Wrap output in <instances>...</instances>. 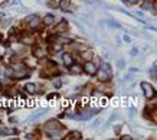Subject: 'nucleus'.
Wrapping results in <instances>:
<instances>
[{"label":"nucleus","instance_id":"obj_1","mask_svg":"<svg viewBox=\"0 0 157 140\" xmlns=\"http://www.w3.org/2000/svg\"><path fill=\"white\" fill-rule=\"evenodd\" d=\"M141 88H143V92H144V95H146V98L147 100H151L154 95H156V91H154V88L151 87V84L141 83Z\"/></svg>","mask_w":157,"mask_h":140},{"label":"nucleus","instance_id":"obj_2","mask_svg":"<svg viewBox=\"0 0 157 140\" xmlns=\"http://www.w3.org/2000/svg\"><path fill=\"white\" fill-rule=\"evenodd\" d=\"M84 71H85L88 75H95L97 74V71H98V68H97V65H95L94 62L87 61V64L84 65Z\"/></svg>","mask_w":157,"mask_h":140},{"label":"nucleus","instance_id":"obj_3","mask_svg":"<svg viewBox=\"0 0 157 140\" xmlns=\"http://www.w3.org/2000/svg\"><path fill=\"white\" fill-rule=\"evenodd\" d=\"M97 77H98L99 81H110L111 80V72H108L107 69H104V68H99L98 71H97Z\"/></svg>","mask_w":157,"mask_h":140},{"label":"nucleus","instance_id":"obj_4","mask_svg":"<svg viewBox=\"0 0 157 140\" xmlns=\"http://www.w3.org/2000/svg\"><path fill=\"white\" fill-rule=\"evenodd\" d=\"M62 127H61V124L56 121V120H50V121H48L46 123V126H45V130L49 133V132H55V130H61Z\"/></svg>","mask_w":157,"mask_h":140},{"label":"nucleus","instance_id":"obj_5","mask_svg":"<svg viewBox=\"0 0 157 140\" xmlns=\"http://www.w3.org/2000/svg\"><path fill=\"white\" fill-rule=\"evenodd\" d=\"M27 23H29V28H30V29H36V28L41 26V19H39V16L33 15V16L27 17Z\"/></svg>","mask_w":157,"mask_h":140},{"label":"nucleus","instance_id":"obj_6","mask_svg":"<svg viewBox=\"0 0 157 140\" xmlns=\"http://www.w3.org/2000/svg\"><path fill=\"white\" fill-rule=\"evenodd\" d=\"M69 71H71V74H74V75H79V74H82L84 66L74 64V65H71V66H69Z\"/></svg>","mask_w":157,"mask_h":140},{"label":"nucleus","instance_id":"obj_7","mask_svg":"<svg viewBox=\"0 0 157 140\" xmlns=\"http://www.w3.org/2000/svg\"><path fill=\"white\" fill-rule=\"evenodd\" d=\"M33 54H35V57L36 58H43L45 55H46V49L42 48V46H36V48L33 49Z\"/></svg>","mask_w":157,"mask_h":140},{"label":"nucleus","instance_id":"obj_8","mask_svg":"<svg viewBox=\"0 0 157 140\" xmlns=\"http://www.w3.org/2000/svg\"><path fill=\"white\" fill-rule=\"evenodd\" d=\"M62 59H64V64H65L66 66L74 65V58H72L71 54H64V55H62Z\"/></svg>","mask_w":157,"mask_h":140},{"label":"nucleus","instance_id":"obj_9","mask_svg":"<svg viewBox=\"0 0 157 140\" xmlns=\"http://www.w3.org/2000/svg\"><path fill=\"white\" fill-rule=\"evenodd\" d=\"M66 29H68V22L65 19H62L61 23L56 26V32H66Z\"/></svg>","mask_w":157,"mask_h":140},{"label":"nucleus","instance_id":"obj_10","mask_svg":"<svg viewBox=\"0 0 157 140\" xmlns=\"http://www.w3.org/2000/svg\"><path fill=\"white\" fill-rule=\"evenodd\" d=\"M16 130L15 129H7V127H1L0 129V134L1 136H12V134H15Z\"/></svg>","mask_w":157,"mask_h":140},{"label":"nucleus","instance_id":"obj_11","mask_svg":"<svg viewBox=\"0 0 157 140\" xmlns=\"http://www.w3.org/2000/svg\"><path fill=\"white\" fill-rule=\"evenodd\" d=\"M69 7H71V0H61V3H59V9H62V10L68 12Z\"/></svg>","mask_w":157,"mask_h":140},{"label":"nucleus","instance_id":"obj_12","mask_svg":"<svg viewBox=\"0 0 157 140\" xmlns=\"http://www.w3.org/2000/svg\"><path fill=\"white\" fill-rule=\"evenodd\" d=\"M81 137H82V136H81V133L79 132H71L68 136H66V139L68 140H79Z\"/></svg>","mask_w":157,"mask_h":140},{"label":"nucleus","instance_id":"obj_13","mask_svg":"<svg viewBox=\"0 0 157 140\" xmlns=\"http://www.w3.org/2000/svg\"><path fill=\"white\" fill-rule=\"evenodd\" d=\"M25 90L29 92V94H35L36 92V85L32 83H29V84H26L25 85Z\"/></svg>","mask_w":157,"mask_h":140},{"label":"nucleus","instance_id":"obj_14","mask_svg":"<svg viewBox=\"0 0 157 140\" xmlns=\"http://www.w3.org/2000/svg\"><path fill=\"white\" fill-rule=\"evenodd\" d=\"M53 19H55L53 15H46V16L43 17V23L45 25H52L53 23Z\"/></svg>","mask_w":157,"mask_h":140},{"label":"nucleus","instance_id":"obj_15","mask_svg":"<svg viewBox=\"0 0 157 140\" xmlns=\"http://www.w3.org/2000/svg\"><path fill=\"white\" fill-rule=\"evenodd\" d=\"M22 41L25 42L26 45H32V43H35V38L33 36H23Z\"/></svg>","mask_w":157,"mask_h":140},{"label":"nucleus","instance_id":"obj_16","mask_svg":"<svg viewBox=\"0 0 157 140\" xmlns=\"http://www.w3.org/2000/svg\"><path fill=\"white\" fill-rule=\"evenodd\" d=\"M92 57H94L92 51H87V52H84V54H82V58L85 59V61H91Z\"/></svg>","mask_w":157,"mask_h":140},{"label":"nucleus","instance_id":"obj_17","mask_svg":"<svg viewBox=\"0 0 157 140\" xmlns=\"http://www.w3.org/2000/svg\"><path fill=\"white\" fill-rule=\"evenodd\" d=\"M52 49L55 51V52L61 51V49H62V43H58V42H56V43H53V45H52Z\"/></svg>","mask_w":157,"mask_h":140},{"label":"nucleus","instance_id":"obj_18","mask_svg":"<svg viewBox=\"0 0 157 140\" xmlns=\"http://www.w3.org/2000/svg\"><path fill=\"white\" fill-rule=\"evenodd\" d=\"M124 65H125L124 59H118V61H117V66H118L120 69H123V68H124Z\"/></svg>","mask_w":157,"mask_h":140},{"label":"nucleus","instance_id":"obj_19","mask_svg":"<svg viewBox=\"0 0 157 140\" xmlns=\"http://www.w3.org/2000/svg\"><path fill=\"white\" fill-rule=\"evenodd\" d=\"M150 74H151V77H153L154 80H157V68H156V66H154V68H151Z\"/></svg>","mask_w":157,"mask_h":140},{"label":"nucleus","instance_id":"obj_20","mask_svg":"<svg viewBox=\"0 0 157 140\" xmlns=\"http://www.w3.org/2000/svg\"><path fill=\"white\" fill-rule=\"evenodd\" d=\"M45 113H46V110H42L41 113H38V114L32 115V117H30V118H32V120H35V118H38V117H41V115H43V114H45Z\"/></svg>","mask_w":157,"mask_h":140},{"label":"nucleus","instance_id":"obj_21","mask_svg":"<svg viewBox=\"0 0 157 140\" xmlns=\"http://www.w3.org/2000/svg\"><path fill=\"white\" fill-rule=\"evenodd\" d=\"M107 23L108 25H111V26H114V28H120V23H117V22H114V20H107Z\"/></svg>","mask_w":157,"mask_h":140},{"label":"nucleus","instance_id":"obj_22","mask_svg":"<svg viewBox=\"0 0 157 140\" xmlns=\"http://www.w3.org/2000/svg\"><path fill=\"white\" fill-rule=\"evenodd\" d=\"M143 9H146V10H150V9H151V4H150L149 1H144V3H143Z\"/></svg>","mask_w":157,"mask_h":140},{"label":"nucleus","instance_id":"obj_23","mask_svg":"<svg viewBox=\"0 0 157 140\" xmlns=\"http://www.w3.org/2000/svg\"><path fill=\"white\" fill-rule=\"evenodd\" d=\"M53 85H55V88H59V87L62 85V83H61V80H55V81H53Z\"/></svg>","mask_w":157,"mask_h":140},{"label":"nucleus","instance_id":"obj_24","mask_svg":"<svg viewBox=\"0 0 157 140\" xmlns=\"http://www.w3.org/2000/svg\"><path fill=\"white\" fill-rule=\"evenodd\" d=\"M137 54H138V49H137V48H133V49H131V55H133V57H137Z\"/></svg>","mask_w":157,"mask_h":140},{"label":"nucleus","instance_id":"obj_25","mask_svg":"<svg viewBox=\"0 0 157 140\" xmlns=\"http://www.w3.org/2000/svg\"><path fill=\"white\" fill-rule=\"evenodd\" d=\"M123 140H131V136H121Z\"/></svg>","mask_w":157,"mask_h":140},{"label":"nucleus","instance_id":"obj_26","mask_svg":"<svg viewBox=\"0 0 157 140\" xmlns=\"http://www.w3.org/2000/svg\"><path fill=\"white\" fill-rule=\"evenodd\" d=\"M127 1H128L130 4H136V3H137V0H127Z\"/></svg>","mask_w":157,"mask_h":140},{"label":"nucleus","instance_id":"obj_27","mask_svg":"<svg viewBox=\"0 0 157 140\" xmlns=\"http://www.w3.org/2000/svg\"><path fill=\"white\" fill-rule=\"evenodd\" d=\"M124 41H125V42H130V36H127V35H125V36H124Z\"/></svg>","mask_w":157,"mask_h":140},{"label":"nucleus","instance_id":"obj_28","mask_svg":"<svg viewBox=\"0 0 157 140\" xmlns=\"http://www.w3.org/2000/svg\"><path fill=\"white\" fill-rule=\"evenodd\" d=\"M120 129H121L120 126H116V129H114V130H116V133H118V132H120Z\"/></svg>","mask_w":157,"mask_h":140},{"label":"nucleus","instance_id":"obj_29","mask_svg":"<svg viewBox=\"0 0 157 140\" xmlns=\"http://www.w3.org/2000/svg\"><path fill=\"white\" fill-rule=\"evenodd\" d=\"M141 1H146V0H141Z\"/></svg>","mask_w":157,"mask_h":140}]
</instances>
